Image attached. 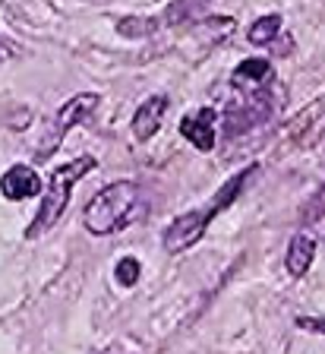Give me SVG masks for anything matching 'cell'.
<instances>
[{
  "instance_id": "6da1fadb",
  "label": "cell",
  "mask_w": 325,
  "mask_h": 354,
  "mask_svg": "<svg viewBox=\"0 0 325 354\" xmlns=\"http://www.w3.org/2000/svg\"><path fill=\"white\" fill-rule=\"evenodd\" d=\"M256 171H259L256 162H253L250 168H240L237 174H230L228 180H224V184L215 190V196L208 199L206 206L190 209V212H180L177 218H174L168 228H164V234H161V247H164V250H168L170 257H177V253H186L190 247H196V243L206 237L208 225H212L218 215L228 212V209L237 203V196L244 193L246 180H250Z\"/></svg>"
},
{
  "instance_id": "7a4b0ae2",
  "label": "cell",
  "mask_w": 325,
  "mask_h": 354,
  "mask_svg": "<svg viewBox=\"0 0 325 354\" xmlns=\"http://www.w3.org/2000/svg\"><path fill=\"white\" fill-rule=\"evenodd\" d=\"M95 168H98L95 155H79V158H73V162L60 165V168L51 171L48 190L41 193V206H38L35 218H32L29 228H26V241H38V237L48 234V231L57 225L60 215L67 212V203H70V196H73L76 184Z\"/></svg>"
},
{
  "instance_id": "3957f363",
  "label": "cell",
  "mask_w": 325,
  "mask_h": 354,
  "mask_svg": "<svg viewBox=\"0 0 325 354\" xmlns=\"http://www.w3.org/2000/svg\"><path fill=\"white\" fill-rule=\"evenodd\" d=\"M136 206H139V184L136 180H114L86 203L82 228L95 237L117 234L120 228H126L133 221Z\"/></svg>"
},
{
  "instance_id": "277c9868",
  "label": "cell",
  "mask_w": 325,
  "mask_h": 354,
  "mask_svg": "<svg viewBox=\"0 0 325 354\" xmlns=\"http://www.w3.org/2000/svg\"><path fill=\"white\" fill-rule=\"evenodd\" d=\"M98 102H101V98H98L95 92H79V95L67 98V102L60 104V111L54 114V120H51V127H48V133L35 142V158H48V155L57 152L60 142L67 140V133L73 130V127H79L86 118H89L92 111L98 108Z\"/></svg>"
},
{
  "instance_id": "5b68a950",
  "label": "cell",
  "mask_w": 325,
  "mask_h": 354,
  "mask_svg": "<svg viewBox=\"0 0 325 354\" xmlns=\"http://www.w3.org/2000/svg\"><path fill=\"white\" fill-rule=\"evenodd\" d=\"M180 136H184L193 149L212 152L215 140H218V130H215V108H199V111L184 114V118H180Z\"/></svg>"
},
{
  "instance_id": "8992f818",
  "label": "cell",
  "mask_w": 325,
  "mask_h": 354,
  "mask_svg": "<svg viewBox=\"0 0 325 354\" xmlns=\"http://www.w3.org/2000/svg\"><path fill=\"white\" fill-rule=\"evenodd\" d=\"M0 193L7 199H13V203H19V199L41 196L45 193V180L38 177V171L32 165H13L0 177Z\"/></svg>"
},
{
  "instance_id": "52a82bcc",
  "label": "cell",
  "mask_w": 325,
  "mask_h": 354,
  "mask_svg": "<svg viewBox=\"0 0 325 354\" xmlns=\"http://www.w3.org/2000/svg\"><path fill=\"white\" fill-rule=\"evenodd\" d=\"M164 111H168V95H148L146 102L136 108L133 120H130V130H133L136 140H139V142H148L152 136H155L158 127H161Z\"/></svg>"
},
{
  "instance_id": "ba28073f",
  "label": "cell",
  "mask_w": 325,
  "mask_h": 354,
  "mask_svg": "<svg viewBox=\"0 0 325 354\" xmlns=\"http://www.w3.org/2000/svg\"><path fill=\"white\" fill-rule=\"evenodd\" d=\"M313 259H316V241H313V234L300 231V234L290 237L288 253H284V269H288L290 279H303V275L310 272Z\"/></svg>"
},
{
  "instance_id": "9c48e42d",
  "label": "cell",
  "mask_w": 325,
  "mask_h": 354,
  "mask_svg": "<svg viewBox=\"0 0 325 354\" xmlns=\"http://www.w3.org/2000/svg\"><path fill=\"white\" fill-rule=\"evenodd\" d=\"M268 76H272V64H268L266 57H250V60H244V64H237V70H234L237 86H250V88L262 86Z\"/></svg>"
},
{
  "instance_id": "30bf717a",
  "label": "cell",
  "mask_w": 325,
  "mask_h": 354,
  "mask_svg": "<svg viewBox=\"0 0 325 354\" xmlns=\"http://www.w3.org/2000/svg\"><path fill=\"white\" fill-rule=\"evenodd\" d=\"M278 32H281V16L278 13L259 16V19L250 26V32H246V41L256 44V48H262V44L275 41V35H278Z\"/></svg>"
},
{
  "instance_id": "8fae6325",
  "label": "cell",
  "mask_w": 325,
  "mask_h": 354,
  "mask_svg": "<svg viewBox=\"0 0 325 354\" xmlns=\"http://www.w3.org/2000/svg\"><path fill=\"white\" fill-rule=\"evenodd\" d=\"M158 26H161V19H155V16H124L117 22V32L124 38H148Z\"/></svg>"
},
{
  "instance_id": "7c38bea8",
  "label": "cell",
  "mask_w": 325,
  "mask_h": 354,
  "mask_svg": "<svg viewBox=\"0 0 325 354\" xmlns=\"http://www.w3.org/2000/svg\"><path fill=\"white\" fill-rule=\"evenodd\" d=\"M139 275H142V266L136 257H124L117 266H114V279H117L120 288H133L136 281H139Z\"/></svg>"
},
{
  "instance_id": "4fadbf2b",
  "label": "cell",
  "mask_w": 325,
  "mask_h": 354,
  "mask_svg": "<svg viewBox=\"0 0 325 354\" xmlns=\"http://www.w3.org/2000/svg\"><path fill=\"white\" fill-rule=\"evenodd\" d=\"M322 215H325V187L310 199V206L303 212V221H316V218H322Z\"/></svg>"
},
{
  "instance_id": "5bb4252c",
  "label": "cell",
  "mask_w": 325,
  "mask_h": 354,
  "mask_svg": "<svg viewBox=\"0 0 325 354\" xmlns=\"http://www.w3.org/2000/svg\"><path fill=\"white\" fill-rule=\"evenodd\" d=\"M294 323H297V329H306V332H316V335H325V317H297Z\"/></svg>"
},
{
  "instance_id": "9a60e30c",
  "label": "cell",
  "mask_w": 325,
  "mask_h": 354,
  "mask_svg": "<svg viewBox=\"0 0 325 354\" xmlns=\"http://www.w3.org/2000/svg\"><path fill=\"white\" fill-rule=\"evenodd\" d=\"M16 54H19V44L0 41V60H10V57H16Z\"/></svg>"
}]
</instances>
